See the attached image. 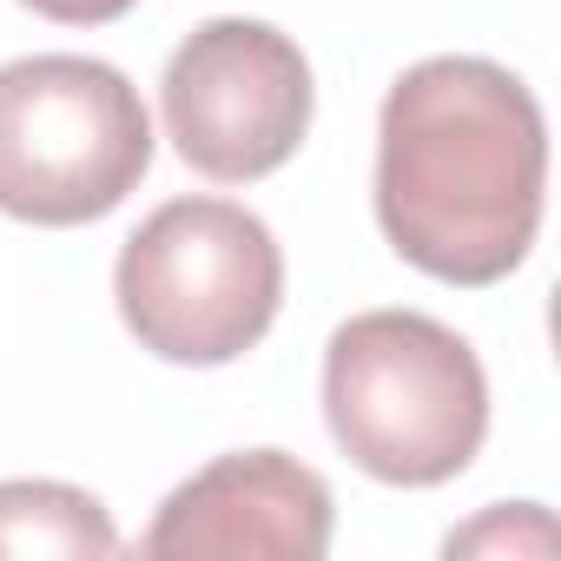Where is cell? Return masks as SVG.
Returning a JSON list of instances; mask_svg holds the SVG:
<instances>
[{
	"label": "cell",
	"mask_w": 561,
	"mask_h": 561,
	"mask_svg": "<svg viewBox=\"0 0 561 561\" xmlns=\"http://www.w3.org/2000/svg\"><path fill=\"white\" fill-rule=\"evenodd\" d=\"M324 423L364 476L436 489L462 476L489 436V377L449 324L364 311L324 351Z\"/></svg>",
	"instance_id": "7a4b0ae2"
},
{
	"label": "cell",
	"mask_w": 561,
	"mask_h": 561,
	"mask_svg": "<svg viewBox=\"0 0 561 561\" xmlns=\"http://www.w3.org/2000/svg\"><path fill=\"white\" fill-rule=\"evenodd\" d=\"M548 198L535 93L476 54H436L383 93L377 225L403 264L482 291L528 257Z\"/></svg>",
	"instance_id": "6da1fadb"
},
{
	"label": "cell",
	"mask_w": 561,
	"mask_h": 561,
	"mask_svg": "<svg viewBox=\"0 0 561 561\" xmlns=\"http://www.w3.org/2000/svg\"><path fill=\"white\" fill-rule=\"evenodd\" d=\"M152 165L139 87L87 54H27L0 67V211L21 225H93L126 205Z\"/></svg>",
	"instance_id": "277c9868"
},
{
	"label": "cell",
	"mask_w": 561,
	"mask_h": 561,
	"mask_svg": "<svg viewBox=\"0 0 561 561\" xmlns=\"http://www.w3.org/2000/svg\"><path fill=\"white\" fill-rule=\"evenodd\" d=\"M0 554H119V528L100 495L73 482H0Z\"/></svg>",
	"instance_id": "52a82bcc"
},
{
	"label": "cell",
	"mask_w": 561,
	"mask_h": 561,
	"mask_svg": "<svg viewBox=\"0 0 561 561\" xmlns=\"http://www.w3.org/2000/svg\"><path fill=\"white\" fill-rule=\"evenodd\" d=\"M331 482L305 469L285 449H238L205 462L192 482H179L152 528L139 535V554L152 561H192V554H225V561H318L331 548Z\"/></svg>",
	"instance_id": "8992f818"
},
{
	"label": "cell",
	"mask_w": 561,
	"mask_h": 561,
	"mask_svg": "<svg viewBox=\"0 0 561 561\" xmlns=\"http://www.w3.org/2000/svg\"><path fill=\"white\" fill-rule=\"evenodd\" d=\"M179 159L218 185H251L285 165L311 133V60L264 21H205L179 41L159 80Z\"/></svg>",
	"instance_id": "5b68a950"
},
{
	"label": "cell",
	"mask_w": 561,
	"mask_h": 561,
	"mask_svg": "<svg viewBox=\"0 0 561 561\" xmlns=\"http://www.w3.org/2000/svg\"><path fill=\"white\" fill-rule=\"evenodd\" d=\"M21 8H34L41 21H60V27H106V21L133 14L139 0H21Z\"/></svg>",
	"instance_id": "ba28073f"
},
{
	"label": "cell",
	"mask_w": 561,
	"mask_h": 561,
	"mask_svg": "<svg viewBox=\"0 0 561 561\" xmlns=\"http://www.w3.org/2000/svg\"><path fill=\"white\" fill-rule=\"evenodd\" d=\"M113 298L139 351L159 364H231L285 305V251L271 225L231 198H172L119 251Z\"/></svg>",
	"instance_id": "3957f363"
}]
</instances>
